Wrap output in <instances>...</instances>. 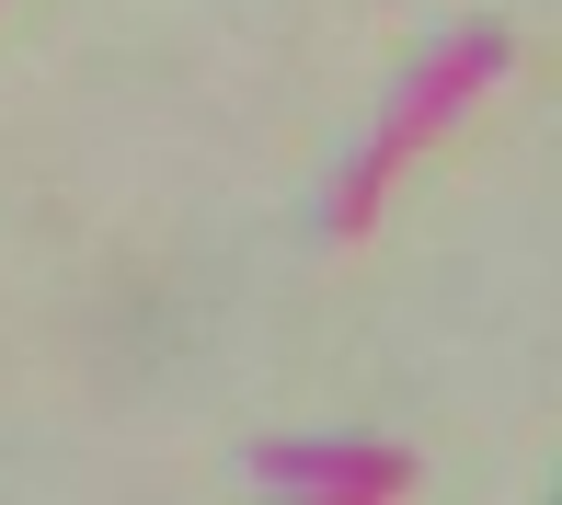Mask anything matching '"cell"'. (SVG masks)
<instances>
[{"label": "cell", "instance_id": "6da1fadb", "mask_svg": "<svg viewBox=\"0 0 562 505\" xmlns=\"http://www.w3.org/2000/svg\"><path fill=\"white\" fill-rule=\"evenodd\" d=\"M505 58H517V46H505V23H459V35L437 46V58H425L414 81L391 92V115L368 126V149H356V161H345V195H334V231H368V218H379V195H391V172L414 161V149L437 138V126H448L459 104H471V92L494 81Z\"/></svg>", "mask_w": 562, "mask_h": 505}, {"label": "cell", "instance_id": "7a4b0ae2", "mask_svg": "<svg viewBox=\"0 0 562 505\" xmlns=\"http://www.w3.org/2000/svg\"><path fill=\"white\" fill-rule=\"evenodd\" d=\"M252 483H276V494H402L414 460L402 448H299V437H276V448H252Z\"/></svg>", "mask_w": 562, "mask_h": 505}]
</instances>
